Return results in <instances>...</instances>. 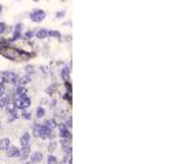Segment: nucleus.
<instances>
[{
    "label": "nucleus",
    "instance_id": "f257e3e1",
    "mask_svg": "<svg viewBox=\"0 0 182 164\" xmlns=\"http://www.w3.org/2000/svg\"><path fill=\"white\" fill-rule=\"evenodd\" d=\"M15 107L16 108H21V109H25L26 107L30 105V99L28 96H16L15 99Z\"/></svg>",
    "mask_w": 182,
    "mask_h": 164
},
{
    "label": "nucleus",
    "instance_id": "f03ea898",
    "mask_svg": "<svg viewBox=\"0 0 182 164\" xmlns=\"http://www.w3.org/2000/svg\"><path fill=\"white\" fill-rule=\"evenodd\" d=\"M30 21L32 22H41V21L45 19V12L43 11V10H33L32 12H30Z\"/></svg>",
    "mask_w": 182,
    "mask_h": 164
},
{
    "label": "nucleus",
    "instance_id": "7ed1b4c3",
    "mask_svg": "<svg viewBox=\"0 0 182 164\" xmlns=\"http://www.w3.org/2000/svg\"><path fill=\"white\" fill-rule=\"evenodd\" d=\"M1 78L4 80V82H10V84H16L18 81V74L15 72H11V71H7V72H3L1 74Z\"/></svg>",
    "mask_w": 182,
    "mask_h": 164
},
{
    "label": "nucleus",
    "instance_id": "20e7f679",
    "mask_svg": "<svg viewBox=\"0 0 182 164\" xmlns=\"http://www.w3.org/2000/svg\"><path fill=\"white\" fill-rule=\"evenodd\" d=\"M59 130H60V137L62 140H70V131L66 124H59Z\"/></svg>",
    "mask_w": 182,
    "mask_h": 164
},
{
    "label": "nucleus",
    "instance_id": "39448f33",
    "mask_svg": "<svg viewBox=\"0 0 182 164\" xmlns=\"http://www.w3.org/2000/svg\"><path fill=\"white\" fill-rule=\"evenodd\" d=\"M6 152H7V157H18V156H21L19 149L15 148V146H10Z\"/></svg>",
    "mask_w": 182,
    "mask_h": 164
},
{
    "label": "nucleus",
    "instance_id": "423d86ee",
    "mask_svg": "<svg viewBox=\"0 0 182 164\" xmlns=\"http://www.w3.org/2000/svg\"><path fill=\"white\" fill-rule=\"evenodd\" d=\"M21 29H22V25L18 23L15 26V29H14V34H12V37L10 38V40H11V41H15V40H18V38H19V36H21Z\"/></svg>",
    "mask_w": 182,
    "mask_h": 164
},
{
    "label": "nucleus",
    "instance_id": "0eeeda50",
    "mask_svg": "<svg viewBox=\"0 0 182 164\" xmlns=\"http://www.w3.org/2000/svg\"><path fill=\"white\" fill-rule=\"evenodd\" d=\"M21 144H22V146H29V144H30V134L29 133H25L24 136L21 137Z\"/></svg>",
    "mask_w": 182,
    "mask_h": 164
},
{
    "label": "nucleus",
    "instance_id": "6e6552de",
    "mask_svg": "<svg viewBox=\"0 0 182 164\" xmlns=\"http://www.w3.org/2000/svg\"><path fill=\"white\" fill-rule=\"evenodd\" d=\"M30 159H32V163H39V161L43 160V153L41 152H34Z\"/></svg>",
    "mask_w": 182,
    "mask_h": 164
},
{
    "label": "nucleus",
    "instance_id": "1a4fd4ad",
    "mask_svg": "<svg viewBox=\"0 0 182 164\" xmlns=\"http://www.w3.org/2000/svg\"><path fill=\"white\" fill-rule=\"evenodd\" d=\"M32 81V78L29 75H25V77H18V81H16V84H19V85H26L29 84Z\"/></svg>",
    "mask_w": 182,
    "mask_h": 164
},
{
    "label": "nucleus",
    "instance_id": "9d476101",
    "mask_svg": "<svg viewBox=\"0 0 182 164\" xmlns=\"http://www.w3.org/2000/svg\"><path fill=\"white\" fill-rule=\"evenodd\" d=\"M36 37L37 38H47L48 37V30H45V29H40V30H37Z\"/></svg>",
    "mask_w": 182,
    "mask_h": 164
},
{
    "label": "nucleus",
    "instance_id": "9b49d317",
    "mask_svg": "<svg viewBox=\"0 0 182 164\" xmlns=\"http://www.w3.org/2000/svg\"><path fill=\"white\" fill-rule=\"evenodd\" d=\"M8 148H10V140H8V138H3V140L0 141V149L7 151Z\"/></svg>",
    "mask_w": 182,
    "mask_h": 164
},
{
    "label": "nucleus",
    "instance_id": "f8f14e48",
    "mask_svg": "<svg viewBox=\"0 0 182 164\" xmlns=\"http://www.w3.org/2000/svg\"><path fill=\"white\" fill-rule=\"evenodd\" d=\"M15 93H16V96H26L28 92H26V89H25L22 85H19V86L15 89Z\"/></svg>",
    "mask_w": 182,
    "mask_h": 164
},
{
    "label": "nucleus",
    "instance_id": "ddd939ff",
    "mask_svg": "<svg viewBox=\"0 0 182 164\" xmlns=\"http://www.w3.org/2000/svg\"><path fill=\"white\" fill-rule=\"evenodd\" d=\"M47 129H49V130H52V129H55L56 127V122L54 119H49V120H47L45 122V124H44Z\"/></svg>",
    "mask_w": 182,
    "mask_h": 164
},
{
    "label": "nucleus",
    "instance_id": "4468645a",
    "mask_svg": "<svg viewBox=\"0 0 182 164\" xmlns=\"http://www.w3.org/2000/svg\"><path fill=\"white\" fill-rule=\"evenodd\" d=\"M8 103H10V99H8V97H3V99L0 97V108H6V105H7Z\"/></svg>",
    "mask_w": 182,
    "mask_h": 164
},
{
    "label": "nucleus",
    "instance_id": "2eb2a0df",
    "mask_svg": "<svg viewBox=\"0 0 182 164\" xmlns=\"http://www.w3.org/2000/svg\"><path fill=\"white\" fill-rule=\"evenodd\" d=\"M29 153H30V148H29V146H24V151H22V153H21V155H22V157H24V159H26V157L29 156Z\"/></svg>",
    "mask_w": 182,
    "mask_h": 164
},
{
    "label": "nucleus",
    "instance_id": "dca6fc26",
    "mask_svg": "<svg viewBox=\"0 0 182 164\" xmlns=\"http://www.w3.org/2000/svg\"><path fill=\"white\" fill-rule=\"evenodd\" d=\"M6 108H7L8 112H14L16 109V107H15V104H14V103H8V104L6 105Z\"/></svg>",
    "mask_w": 182,
    "mask_h": 164
},
{
    "label": "nucleus",
    "instance_id": "f3484780",
    "mask_svg": "<svg viewBox=\"0 0 182 164\" xmlns=\"http://www.w3.org/2000/svg\"><path fill=\"white\" fill-rule=\"evenodd\" d=\"M60 74H62V77H63V80H66V81L69 80V68L67 67H64L63 70H62V72H60Z\"/></svg>",
    "mask_w": 182,
    "mask_h": 164
},
{
    "label": "nucleus",
    "instance_id": "a211bd4d",
    "mask_svg": "<svg viewBox=\"0 0 182 164\" xmlns=\"http://www.w3.org/2000/svg\"><path fill=\"white\" fill-rule=\"evenodd\" d=\"M6 32H7V25L4 23V22H0V34H3Z\"/></svg>",
    "mask_w": 182,
    "mask_h": 164
},
{
    "label": "nucleus",
    "instance_id": "6ab92c4d",
    "mask_svg": "<svg viewBox=\"0 0 182 164\" xmlns=\"http://www.w3.org/2000/svg\"><path fill=\"white\" fill-rule=\"evenodd\" d=\"M44 114H45L44 108H43V107H39V108H37V118H43Z\"/></svg>",
    "mask_w": 182,
    "mask_h": 164
},
{
    "label": "nucleus",
    "instance_id": "aec40b11",
    "mask_svg": "<svg viewBox=\"0 0 182 164\" xmlns=\"http://www.w3.org/2000/svg\"><path fill=\"white\" fill-rule=\"evenodd\" d=\"M55 149H56V142H54V141L49 142V145H48V151H49V152H54Z\"/></svg>",
    "mask_w": 182,
    "mask_h": 164
},
{
    "label": "nucleus",
    "instance_id": "412c9836",
    "mask_svg": "<svg viewBox=\"0 0 182 164\" xmlns=\"http://www.w3.org/2000/svg\"><path fill=\"white\" fill-rule=\"evenodd\" d=\"M22 116H24V119H32V114H30V112H28V111H25L24 114H22Z\"/></svg>",
    "mask_w": 182,
    "mask_h": 164
},
{
    "label": "nucleus",
    "instance_id": "4be33fe9",
    "mask_svg": "<svg viewBox=\"0 0 182 164\" xmlns=\"http://www.w3.org/2000/svg\"><path fill=\"white\" fill-rule=\"evenodd\" d=\"M16 118H18V115H16V112L14 111V112H11V116L8 118V120H10V122H12V120H14V119H16Z\"/></svg>",
    "mask_w": 182,
    "mask_h": 164
},
{
    "label": "nucleus",
    "instance_id": "5701e85b",
    "mask_svg": "<svg viewBox=\"0 0 182 164\" xmlns=\"http://www.w3.org/2000/svg\"><path fill=\"white\" fill-rule=\"evenodd\" d=\"M48 163H56V157L49 155V157H48Z\"/></svg>",
    "mask_w": 182,
    "mask_h": 164
},
{
    "label": "nucleus",
    "instance_id": "b1692460",
    "mask_svg": "<svg viewBox=\"0 0 182 164\" xmlns=\"http://www.w3.org/2000/svg\"><path fill=\"white\" fill-rule=\"evenodd\" d=\"M33 37V33L32 32H26L25 33V38H32Z\"/></svg>",
    "mask_w": 182,
    "mask_h": 164
},
{
    "label": "nucleus",
    "instance_id": "393cba45",
    "mask_svg": "<svg viewBox=\"0 0 182 164\" xmlns=\"http://www.w3.org/2000/svg\"><path fill=\"white\" fill-rule=\"evenodd\" d=\"M33 70H34V68H33L32 66H30V67H26V72H28V74H29V72H34Z\"/></svg>",
    "mask_w": 182,
    "mask_h": 164
},
{
    "label": "nucleus",
    "instance_id": "a878e982",
    "mask_svg": "<svg viewBox=\"0 0 182 164\" xmlns=\"http://www.w3.org/2000/svg\"><path fill=\"white\" fill-rule=\"evenodd\" d=\"M4 92H6V90H4V88H3V86H0V97H3Z\"/></svg>",
    "mask_w": 182,
    "mask_h": 164
},
{
    "label": "nucleus",
    "instance_id": "bb28decb",
    "mask_svg": "<svg viewBox=\"0 0 182 164\" xmlns=\"http://www.w3.org/2000/svg\"><path fill=\"white\" fill-rule=\"evenodd\" d=\"M3 84H4V80L0 77V86H3Z\"/></svg>",
    "mask_w": 182,
    "mask_h": 164
},
{
    "label": "nucleus",
    "instance_id": "cd10ccee",
    "mask_svg": "<svg viewBox=\"0 0 182 164\" xmlns=\"http://www.w3.org/2000/svg\"><path fill=\"white\" fill-rule=\"evenodd\" d=\"M1 10H3V7H1V4H0V14H1Z\"/></svg>",
    "mask_w": 182,
    "mask_h": 164
},
{
    "label": "nucleus",
    "instance_id": "c85d7f7f",
    "mask_svg": "<svg viewBox=\"0 0 182 164\" xmlns=\"http://www.w3.org/2000/svg\"><path fill=\"white\" fill-rule=\"evenodd\" d=\"M25 164H29V163H25Z\"/></svg>",
    "mask_w": 182,
    "mask_h": 164
},
{
    "label": "nucleus",
    "instance_id": "c756f323",
    "mask_svg": "<svg viewBox=\"0 0 182 164\" xmlns=\"http://www.w3.org/2000/svg\"><path fill=\"white\" fill-rule=\"evenodd\" d=\"M0 124H1V123H0Z\"/></svg>",
    "mask_w": 182,
    "mask_h": 164
}]
</instances>
